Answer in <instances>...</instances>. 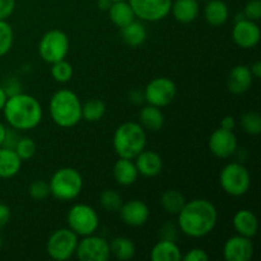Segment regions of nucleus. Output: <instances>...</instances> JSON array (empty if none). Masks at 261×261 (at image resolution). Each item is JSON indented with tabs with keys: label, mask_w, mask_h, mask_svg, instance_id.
<instances>
[{
	"label": "nucleus",
	"mask_w": 261,
	"mask_h": 261,
	"mask_svg": "<svg viewBox=\"0 0 261 261\" xmlns=\"http://www.w3.org/2000/svg\"><path fill=\"white\" fill-rule=\"evenodd\" d=\"M177 216L181 232L193 239H200L214 229L218 212L214 204L206 199H194L186 201Z\"/></svg>",
	"instance_id": "nucleus-1"
},
{
	"label": "nucleus",
	"mask_w": 261,
	"mask_h": 261,
	"mask_svg": "<svg viewBox=\"0 0 261 261\" xmlns=\"http://www.w3.org/2000/svg\"><path fill=\"white\" fill-rule=\"evenodd\" d=\"M5 120L15 130L35 129L42 120V107L33 96L18 93L8 97L3 107Z\"/></svg>",
	"instance_id": "nucleus-2"
},
{
	"label": "nucleus",
	"mask_w": 261,
	"mask_h": 261,
	"mask_svg": "<svg viewBox=\"0 0 261 261\" xmlns=\"http://www.w3.org/2000/svg\"><path fill=\"white\" fill-rule=\"evenodd\" d=\"M50 115L58 126H75L82 120V103L78 96L69 89L55 92L50 101Z\"/></svg>",
	"instance_id": "nucleus-3"
},
{
	"label": "nucleus",
	"mask_w": 261,
	"mask_h": 261,
	"mask_svg": "<svg viewBox=\"0 0 261 261\" xmlns=\"http://www.w3.org/2000/svg\"><path fill=\"white\" fill-rule=\"evenodd\" d=\"M147 145V134L138 122L127 121L120 125L114 134V149L120 158L134 160Z\"/></svg>",
	"instance_id": "nucleus-4"
},
{
	"label": "nucleus",
	"mask_w": 261,
	"mask_h": 261,
	"mask_svg": "<svg viewBox=\"0 0 261 261\" xmlns=\"http://www.w3.org/2000/svg\"><path fill=\"white\" fill-rule=\"evenodd\" d=\"M50 194L61 201L75 199L83 189V178L76 170L64 167L56 171L48 181Z\"/></svg>",
	"instance_id": "nucleus-5"
},
{
	"label": "nucleus",
	"mask_w": 261,
	"mask_h": 261,
	"mask_svg": "<svg viewBox=\"0 0 261 261\" xmlns=\"http://www.w3.org/2000/svg\"><path fill=\"white\" fill-rule=\"evenodd\" d=\"M219 182L224 193L231 196H242L249 191L251 176L241 163H228L219 175Z\"/></svg>",
	"instance_id": "nucleus-6"
},
{
	"label": "nucleus",
	"mask_w": 261,
	"mask_h": 261,
	"mask_svg": "<svg viewBox=\"0 0 261 261\" xmlns=\"http://www.w3.org/2000/svg\"><path fill=\"white\" fill-rule=\"evenodd\" d=\"M69 51V38L60 30H51L42 36L38 45V53L43 61L54 64L64 60Z\"/></svg>",
	"instance_id": "nucleus-7"
},
{
	"label": "nucleus",
	"mask_w": 261,
	"mask_h": 261,
	"mask_svg": "<svg viewBox=\"0 0 261 261\" xmlns=\"http://www.w3.org/2000/svg\"><path fill=\"white\" fill-rule=\"evenodd\" d=\"M68 224L69 228L78 236H89L98 228V214L87 204H75L68 213Z\"/></svg>",
	"instance_id": "nucleus-8"
},
{
	"label": "nucleus",
	"mask_w": 261,
	"mask_h": 261,
	"mask_svg": "<svg viewBox=\"0 0 261 261\" xmlns=\"http://www.w3.org/2000/svg\"><path fill=\"white\" fill-rule=\"evenodd\" d=\"M78 234L70 228H60L54 232L47 240L46 250L51 259L56 261H65L75 254L78 245Z\"/></svg>",
	"instance_id": "nucleus-9"
},
{
	"label": "nucleus",
	"mask_w": 261,
	"mask_h": 261,
	"mask_svg": "<svg viewBox=\"0 0 261 261\" xmlns=\"http://www.w3.org/2000/svg\"><path fill=\"white\" fill-rule=\"evenodd\" d=\"M143 93H144V101H147L148 105H153L161 109L168 106L175 99L177 88L171 79L161 76V78L152 79L147 84Z\"/></svg>",
	"instance_id": "nucleus-10"
},
{
	"label": "nucleus",
	"mask_w": 261,
	"mask_h": 261,
	"mask_svg": "<svg viewBox=\"0 0 261 261\" xmlns=\"http://www.w3.org/2000/svg\"><path fill=\"white\" fill-rule=\"evenodd\" d=\"M75 254L81 261H107L111 256L109 241L94 233L78 241Z\"/></svg>",
	"instance_id": "nucleus-11"
},
{
	"label": "nucleus",
	"mask_w": 261,
	"mask_h": 261,
	"mask_svg": "<svg viewBox=\"0 0 261 261\" xmlns=\"http://www.w3.org/2000/svg\"><path fill=\"white\" fill-rule=\"evenodd\" d=\"M135 17L145 22H158L171 12L172 0H127Z\"/></svg>",
	"instance_id": "nucleus-12"
},
{
	"label": "nucleus",
	"mask_w": 261,
	"mask_h": 261,
	"mask_svg": "<svg viewBox=\"0 0 261 261\" xmlns=\"http://www.w3.org/2000/svg\"><path fill=\"white\" fill-rule=\"evenodd\" d=\"M234 43L242 48H252L260 42V27L254 20L246 19L244 15H239L232 30Z\"/></svg>",
	"instance_id": "nucleus-13"
},
{
	"label": "nucleus",
	"mask_w": 261,
	"mask_h": 261,
	"mask_svg": "<svg viewBox=\"0 0 261 261\" xmlns=\"http://www.w3.org/2000/svg\"><path fill=\"white\" fill-rule=\"evenodd\" d=\"M208 145L213 155L218 158H228L236 152L237 138L233 134V130L219 127L212 133Z\"/></svg>",
	"instance_id": "nucleus-14"
},
{
	"label": "nucleus",
	"mask_w": 261,
	"mask_h": 261,
	"mask_svg": "<svg viewBox=\"0 0 261 261\" xmlns=\"http://www.w3.org/2000/svg\"><path fill=\"white\" fill-rule=\"evenodd\" d=\"M223 256L227 261H249L254 256V244L249 237H231L223 246Z\"/></svg>",
	"instance_id": "nucleus-15"
},
{
	"label": "nucleus",
	"mask_w": 261,
	"mask_h": 261,
	"mask_svg": "<svg viewBox=\"0 0 261 261\" xmlns=\"http://www.w3.org/2000/svg\"><path fill=\"white\" fill-rule=\"evenodd\" d=\"M120 218L126 226L140 227L145 224L149 219L150 212L147 204L142 200H133L122 203L121 208L119 209Z\"/></svg>",
	"instance_id": "nucleus-16"
},
{
	"label": "nucleus",
	"mask_w": 261,
	"mask_h": 261,
	"mask_svg": "<svg viewBox=\"0 0 261 261\" xmlns=\"http://www.w3.org/2000/svg\"><path fill=\"white\" fill-rule=\"evenodd\" d=\"M134 160L138 172L144 177H154L162 171V158L153 150H142Z\"/></svg>",
	"instance_id": "nucleus-17"
},
{
	"label": "nucleus",
	"mask_w": 261,
	"mask_h": 261,
	"mask_svg": "<svg viewBox=\"0 0 261 261\" xmlns=\"http://www.w3.org/2000/svg\"><path fill=\"white\" fill-rule=\"evenodd\" d=\"M252 81H254V76L249 66L237 65L229 71V75L227 78V87L229 92L233 94H242L249 91Z\"/></svg>",
	"instance_id": "nucleus-18"
},
{
	"label": "nucleus",
	"mask_w": 261,
	"mask_h": 261,
	"mask_svg": "<svg viewBox=\"0 0 261 261\" xmlns=\"http://www.w3.org/2000/svg\"><path fill=\"white\" fill-rule=\"evenodd\" d=\"M233 228L237 234L252 239L257 233V228H259L256 216L251 211L241 209L233 216Z\"/></svg>",
	"instance_id": "nucleus-19"
},
{
	"label": "nucleus",
	"mask_w": 261,
	"mask_h": 261,
	"mask_svg": "<svg viewBox=\"0 0 261 261\" xmlns=\"http://www.w3.org/2000/svg\"><path fill=\"white\" fill-rule=\"evenodd\" d=\"M200 7L198 0H175L171 5V13L180 23H190L198 18Z\"/></svg>",
	"instance_id": "nucleus-20"
},
{
	"label": "nucleus",
	"mask_w": 261,
	"mask_h": 261,
	"mask_svg": "<svg viewBox=\"0 0 261 261\" xmlns=\"http://www.w3.org/2000/svg\"><path fill=\"white\" fill-rule=\"evenodd\" d=\"M22 166V160L13 148L0 147V178H10L17 175Z\"/></svg>",
	"instance_id": "nucleus-21"
},
{
	"label": "nucleus",
	"mask_w": 261,
	"mask_h": 261,
	"mask_svg": "<svg viewBox=\"0 0 261 261\" xmlns=\"http://www.w3.org/2000/svg\"><path fill=\"white\" fill-rule=\"evenodd\" d=\"M229 17V10L223 0H208L204 8V18L213 27L224 24Z\"/></svg>",
	"instance_id": "nucleus-22"
},
{
	"label": "nucleus",
	"mask_w": 261,
	"mask_h": 261,
	"mask_svg": "<svg viewBox=\"0 0 261 261\" xmlns=\"http://www.w3.org/2000/svg\"><path fill=\"white\" fill-rule=\"evenodd\" d=\"M139 172L133 160L120 158L114 166V177L117 184L122 186L133 185L138 180Z\"/></svg>",
	"instance_id": "nucleus-23"
},
{
	"label": "nucleus",
	"mask_w": 261,
	"mask_h": 261,
	"mask_svg": "<svg viewBox=\"0 0 261 261\" xmlns=\"http://www.w3.org/2000/svg\"><path fill=\"white\" fill-rule=\"evenodd\" d=\"M181 257L180 247L170 239L157 242L150 251V259L153 261H178Z\"/></svg>",
	"instance_id": "nucleus-24"
},
{
	"label": "nucleus",
	"mask_w": 261,
	"mask_h": 261,
	"mask_svg": "<svg viewBox=\"0 0 261 261\" xmlns=\"http://www.w3.org/2000/svg\"><path fill=\"white\" fill-rule=\"evenodd\" d=\"M109 12V17L111 22L114 23L116 27H125L129 23H132L135 19L134 10H133L132 5L129 4L127 0H122V2H112L111 7L107 10Z\"/></svg>",
	"instance_id": "nucleus-25"
},
{
	"label": "nucleus",
	"mask_w": 261,
	"mask_h": 261,
	"mask_svg": "<svg viewBox=\"0 0 261 261\" xmlns=\"http://www.w3.org/2000/svg\"><path fill=\"white\" fill-rule=\"evenodd\" d=\"M139 121L144 130L160 132L165 125V116H163L160 107L148 105V106L143 107L142 111H140Z\"/></svg>",
	"instance_id": "nucleus-26"
},
{
	"label": "nucleus",
	"mask_w": 261,
	"mask_h": 261,
	"mask_svg": "<svg viewBox=\"0 0 261 261\" xmlns=\"http://www.w3.org/2000/svg\"><path fill=\"white\" fill-rule=\"evenodd\" d=\"M121 36L126 45L138 47L147 40V28L142 22H137L134 19L132 23L121 28Z\"/></svg>",
	"instance_id": "nucleus-27"
},
{
	"label": "nucleus",
	"mask_w": 261,
	"mask_h": 261,
	"mask_svg": "<svg viewBox=\"0 0 261 261\" xmlns=\"http://www.w3.org/2000/svg\"><path fill=\"white\" fill-rule=\"evenodd\" d=\"M135 245L127 237H115L111 242H110V252L114 255L117 260H130L134 257Z\"/></svg>",
	"instance_id": "nucleus-28"
},
{
	"label": "nucleus",
	"mask_w": 261,
	"mask_h": 261,
	"mask_svg": "<svg viewBox=\"0 0 261 261\" xmlns=\"http://www.w3.org/2000/svg\"><path fill=\"white\" fill-rule=\"evenodd\" d=\"M185 196L177 190H167L161 196V205L167 213L178 214V212L185 205Z\"/></svg>",
	"instance_id": "nucleus-29"
},
{
	"label": "nucleus",
	"mask_w": 261,
	"mask_h": 261,
	"mask_svg": "<svg viewBox=\"0 0 261 261\" xmlns=\"http://www.w3.org/2000/svg\"><path fill=\"white\" fill-rule=\"evenodd\" d=\"M106 106L101 99H91L82 105V119L88 122H96L103 117Z\"/></svg>",
	"instance_id": "nucleus-30"
},
{
	"label": "nucleus",
	"mask_w": 261,
	"mask_h": 261,
	"mask_svg": "<svg viewBox=\"0 0 261 261\" xmlns=\"http://www.w3.org/2000/svg\"><path fill=\"white\" fill-rule=\"evenodd\" d=\"M241 126L247 134L259 135L261 133V116L259 112H245L241 116Z\"/></svg>",
	"instance_id": "nucleus-31"
},
{
	"label": "nucleus",
	"mask_w": 261,
	"mask_h": 261,
	"mask_svg": "<svg viewBox=\"0 0 261 261\" xmlns=\"http://www.w3.org/2000/svg\"><path fill=\"white\" fill-rule=\"evenodd\" d=\"M51 75L59 83H66L73 76V66L64 59V60L56 61L51 64Z\"/></svg>",
	"instance_id": "nucleus-32"
},
{
	"label": "nucleus",
	"mask_w": 261,
	"mask_h": 261,
	"mask_svg": "<svg viewBox=\"0 0 261 261\" xmlns=\"http://www.w3.org/2000/svg\"><path fill=\"white\" fill-rule=\"evenodd\" d=\"M13 149L15 150L19 158L22 161L31 160L33 155L36 154V150H37V144L35 143V140L31 139V138H19L15 143L14 148Z\"/></svg>",
	"instance_id": "nucleus-33"
},
{
	"label": "nucleus",
	"mask_w": 261,
	"mask_h": 261,
	"mask_svg": "<svg viewBox=\"0 0 261 261\" xmlns=\"http://www.w3.org/2000/svg\"><path fill=\"white\" fill-rule=\"evenodd\" d=\"M99 203H101L102 208L107 212H119V209L121 208L122 200L121 196L119 193H116L115 190H105L101 194V198H99Z\"/></svg>",
	"instance_id": "nucleus-34"
},
{
	"label": "nucleus",
	"mask_w": 261,
	"mask_h": 261,
	"mask_svg": "<svg viewBox=\"0 0 261 261\" xmlns=\"http://www.w3.org/2000/svg\"><path fill=\"white\" fill-rule=\"evenodd\" d=\"M13 30L7 20H0V58L7 55L13 45Z\"/></svg>",
	"instance_id": "nucleus-35"
},
{
	"label": "nucleus",
	"mask_w": 261,
	"mask_h": 261,
	"mask_svg": "<svg viewBox=\"0 0 261 261\" xmlns=\"http://www.w3.org/2000/svg\"><path fill=\"white\" fill-rule=\"evenodd\" d=\"M30 195L33 200H45L50 195V186H48L47 182L42 180L35 181L30 186Z\"/></svg>",
	"instance_id": "nucleus-36"
},
{
	"label": "nucleus",
	"mask_w": 261,
	"mask_h": 261,
	"mask_svg": "<svg viewBox=\"0 0 261 261\" xmlns=\"http://www.w3.org/2000/svg\"><path fill=\"white\" fill-rule=\"evenodd\" d=\"M244 17L246 19L254 20V22H257V20L261 18V2L260 0H249L247 4L245 5L244 9Z\"/></svg>",
	"instance_id": "nucleus-37"
},
{
	"label": "nucleus",
	"mask_w": 261,
	"mask_h": 261,
	"mask_svg": "<svg viewBox=\"0 0 261 261\" xmlns=\"http://www.w3.org/2000/svg\"><path fill=\"white\" fill-rule=\"evenodd\" d=\"M181 259L184 261H206L209 259V256L203 249L195 247V249H191L190 251L186 252V255H184Z\"/></svg>",
	"instance_id": "nucleus-38"
},
{
	"label": "nucleus",
	"mask_w": 261,
	"mask_h": 261,
	"mask_svg": "<svg viewBox=\"0 0 261 261\" xmlns=\"http://www.w3.org/2000/svg\"><path fill=\"white\" fill-rule=\"evenodd\" d=\"M15 9V0H0V20H7Z\"/></svg>",
	"instance_id": "nucleus-39"
},
{
	"label": "nucleus",
	"mask_w": 261,
	"mask_h": 261,
	"mask_svg": "<svg viewBox=\"0 0 261 261\" xmlns=\"http://www.w3.org/2000/svg\"><path fill=\"white\" fill-rule=\"evenodd\" d=\"M2 87L4 88L5 93H7L8 97L20 93V83L14 78H10L8 79V81H5V83L3 84Z\"/></svg>",
	"instance_id": "nucleus-40"
},
{
	"label": "nucleus",
	"mask_w": 261,
	"mask_h": 261,
	"mask_svg": "<svg viewBox=\"0 0 261 261\" xmlns=\"http://www.w3.org/2000/svg\"><path fill=\"white\" fill-rule=\"evenodd\" d=\"M10 219V209L5 204L0 203V228L4 227Z\"/></svg>",
	"instance_id": "nucleus-41"
},
{
	"label": "nucleus",
	"mask_w": 261,
	"mask_h": 261,
	"mask_svg": "<svg viewBox=\"0 0 261 261\" xmlns=\"http://www.w3.org/2000/svg\"><path fill=\"white\" fill-rule=\"evenodd\" d=\"M236 126V121H234L233 116H224L221 121V127L226 130H233Z\"/></svg>",
	"instance_id": "nucleus-42"
},
{
	"label": "nucleus",
	"mask_w": 261,
	"mask_h": 261,
	"mask_svg": "<svg viewBox=\"0 0 261 261\" xmlns=\"http://www.w3.org/2000/svg\"><path fill=\"white\" fill-rule=\"evenodd\" d=\"M250 70H251V74L254 78L256 79H260L261 76V61H256L255 64H252L251 68H250Z\"/></svg>",
	"instance_id": "nucleus-43"
},
{
	"label": "nucleus",
	"mask_w": 261,
	"mask_h": 261,
	"mask_svg": "<svg viewBox=\"0 0 261 261\" xmlns=\"http://www.w3.org/2000/svg\"><path fill=\"white\" fill-rule=\"evenodd\" d=\"M112 4V0H97V5L101 10H109Z\"/></svg>",
	"instance_id": "nucleus-44"
},
{
	"label": "nucleus",
	"mask_w": 261,
	"mask_h": 261,
	"mask_svg": "<svg viewBox=\"0 0 261 261\" xmlns=\"http://www.w3.org/2000/svg\"><path fill=\"white\" fill-rule=\"evenodd\" d=\"M7 99H8L7 93H5L4 88H3V87L0 86V111H2L3 107H4V105H5V102H7Z\"/></svg>",
	"instance_id": "nucleus-45"
},
{
	"label": "nucleus",
	"mask_w": 261,
	"mask_h": 261,
	"mask_svg": "<svg viewBox=\"0 0 261 261\" xmlns=\"http://www.w3.org/2000/svg\"><path fill=\"white\" fill-rule=\"evenodd\" d=\"M5 137H7V127H5L4 125L0 122V147H2V145H4Z\"/></svg>",
	"instance_id": "nucleus-46"
},
{
	"label": "nucleus",
	"mask_w": 261,
	"mask_h": 261,
	"mask_svg": "<svg viewBox=\"0 0 261 261\" xmlns=\"http://www.w3.org/2000/svg\"><path fill=\"white\" fill-rule=\"evenodd\" d=\"M3 247V237H2V234H0V249H2Z\"/></svg>",
	"instance_id": "nucleus-47"
},
{
	"label": "nucleus",
	"mask_w": 261,
	"mask_h": 261,
	"mask_svg": "<svg viewBox=\"0 0 261 261\" xmlns=\"http://www.w3.org/2000/svg\"><path fill=\"white\" fill-rule=\"evenodd\" d=\"M198 2H208V0H198Z\"/></svg>",
	"instance_id": "nucleus-48"
},
{
	"label": "nucleus",
	"mask_w": 261,
	"mask_h": 261,
	"mask_svg": "<svg viewBox=\"0 0 261 261\" xmlns=\"http://www.w3.org/2000/svg\"><path fill=\"white\" fill-rule=\"evenodd\" d=\"M112 2H122V0H112Z\"/></svg>",
	"instance_id": "nucleus-49"
}]
</instances>
